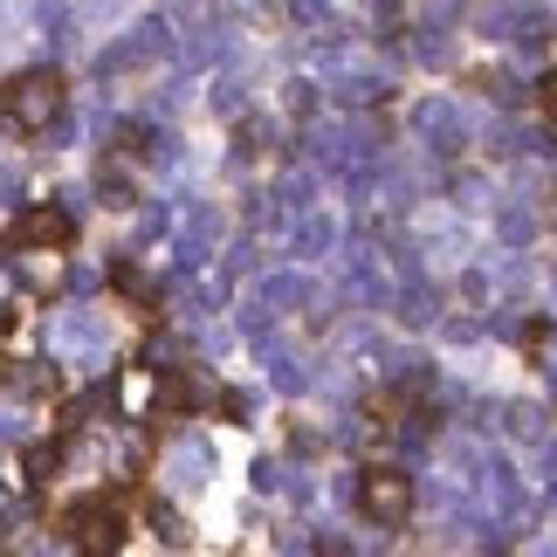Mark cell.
Masks as SVG:
<instances>
[{
  "instance_id": "3957f363",
  "label": "cell",
  "mask_w": 557,
  "mask_h": 557,
  "mask_svg": "<svg viewBox=\"0 0 557 557\" xmlns=\"http://www.w3.org/2000/svg\"><path fill=\"white\" fill-rule=\"evenodd\" d=\"M358 509H366V523L399 530L406 517H413V482H406L399 468H366V482H358Z\"/></svg>"
},
{
  "instance_id": "6da1fadb",
  "label": "cell",
  "mask_w": 557,
  "mask_h": 557,
  "mask_svg": "<svg viewBox=\"0 0 557 557\" xmlns=\"http://www.w3.org/2000/svg\"><path fill=\"white\" fill-rule=\"evenodd\" d=\"M62 111V76L55 70H21L8 90H0V124L21 138H35V132H49Z\"/></svg>"
},
{
  "instance_id": "7a4b0ae2",
  "label": "cell",
  "mask_w": 557,
  "mask_h": 557,
  "mask_svg": "<svg viewBox=\"0 0 557 557\" xmlns=\"http://www.w3.org/2000/svg\"><path fill=\"white\" fill-rule=\"evenodd\" d=\"M62 530H70L76 550H117L124 544V503L117 496H90V503H76L70 517H62Z\"/></svg>"
},
{
  "instance_id": "277c9868",
  "label": "cell",
  "mask_w": 557,
  "mask_h": 557,
  "mask_svg": "<svg viewBox=\"0 0 557 557\" xmlns=\"http://www.w3.org/2000/svg\"><path fill=\"white\" fill-rule=\"evenodd\" d=\"M70 242H76V221H70L62 207H28V213L8 227V248H14V255H62Z\"/></svg>"
},
{
  "instance_id": "5b68a950",
  "label": "cell",
  "mask_w": 557,
  "mask_h": 557,
  "mask_svg": "<svg viewBox=\"0 0 557 557\" xmlns=\"http://www.w3.org/2000/svg\"><path fill=\"white\" fill-rule=\"evenodd\" d=\"M62 461V447L55 441H41V447H28V482H49V468Z\"/></svg>"
},
{
  "instance_id": "8992f818",
  "label": "cell",
  "mask_w": 557,
  "mask_h": 557,
  "mask_svg": "<svg viewBox=\"0 0 557 557\" xmlns=\"http://www.w3.org/2000/svg\"><path fill=\"white\" fill-rule=\"evenodd\" d=\"M537 111H544V124L557 132V76H544V83H537Z\"/></svg>"
}]
</instances>
